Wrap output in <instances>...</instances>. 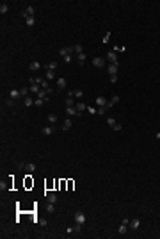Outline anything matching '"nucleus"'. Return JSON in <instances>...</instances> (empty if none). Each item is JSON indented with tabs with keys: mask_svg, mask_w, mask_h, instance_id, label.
<instances>
[{
	"mask_svg": "<svg viewBox=\"0 0 160 239\" xmlns=\"http://www.w3.org/2000/svg\"><path fill=\"white\" fill-rule=\"evenodd\" d=\"M116 104H119V96H118V95H116V96H112V100H110L109 104H107V107H112V105H116Z\"/></svg>",
	"mask_w": 160,
	"mask_h": 239,
	"instance_id": "nucleus-19",
	"label": "nucleus"
},
{
	"mask_svg": "<svg viewBox=\"0 0 160 239\" xmlns=\"http://www.w3.org/2000/svg\"><path fill=\"white\" fill-rule=\"evenodd\" d=\"M75 96H77V98H82V96H84V91L82 89H75Z\"/></svg>",
	"mask_w": 160,
	"mask_h": 239,
	"instance_id": "nucleus-37",
	"label": "nucleus"
},
{
	"mask_svg": "<svg viewBox=\"0 0 160 239\" xmlns=\"http://www.w3.org/2000/svg\"><path fill=\"white\" fill-rule=\"evenodd\" d=\"M82 52H84V47H82V45H75V54L78 55V54H82Z\"/></svg>",
	"mask_w": 160,
	"mask_h": 239,
	"instance_id": "nucleus-31",
	"label": "nucleus"
},
{
	"mask_svg": "<svg viewBox=\"0 0 160 239\" xmlns=\"http://www.w3.org/2000/svg\"><path fill=\"white\" fill-rule=\"evenodd\" d=\"M118 70H119V64H109V66H107L109 75H118Z\"/></svg>",
	"mask_w": 160,
	"mask_h": 239,
	"instance_id": "nucleus-5",
	"label": "nucleus"
},
{
	"mask_svg": "<svg viewBox=\"0 0 160 239\" xmlns=\"http://www.w3.org/2000/svg\"><path fill=\"white\" fill-rule=\"evenodd\" d=\"M5 105H7V107H13V105H14V100L7 98V100H5Z\"/></svg>",
	"mask_w": 160,
	"mask_h": 239,
	"instance_id": "nucleus-39",
	"label": "nucleus"
},
{
	"mask_svg": "<svg viewBox=\"0 0 160 239\" xmlns=\"http://www.w3.org/2000/svg\"><path fill=\"white\" fill-rule=\"evenodd\" d=\"M45 68H46V70H53V71H55L57 62H55V61H50V62H46V64H45Z\"/></svg>",
	"mask_w": 160,
	"mask_h": 239,
	"instance_id": "nucleus-18",
	"label": "nucleus"
},
{
	"mask_svg": "<svg viewBox=\"0 0 160 239\" xmlns=\"http://www.w3.org/2000/svg\"><path fill=\"white\" fill-rule=\"evenodd\" d=\"M55 130H57L55 127H43V130H41V132H43L45 136H52V134H53Z\"/></svg>",
	"mask_w": 160,
	"mask_h": 239,
	"instance_id": "nucleus-10",
	"label": "nucleus"
},
{
	"mask_svg": "<svg viewBox=\"0 0 160 239\" xmlns=\"http://www.w3.org/2000/svg\"><path fill=\"white\" fill-rule=\"evenodd\" d=\"M9 98H11V100H18V98H21L20 89H11V91H9Z\"/></svg>",
	"mask_w": 160,
	"mask_h": 239,
	"instance_id": "nucleus-7",
	"label": "nucleus"
},
{
	"mask_svg": "<svg viewBox=\"0 0 160 239\" xmlns=\"http://www.w3.org/2000/svg\"><path fill=\"white\" fill-rule=\"evenodd\" d=\"M48 121H50V123H55V121H57V114H53V112H52V114H48Z\"/></svg>",
	"mask_w": 160,
	"mask_h": 239,
	"instance_id": "nucleus-30",
	"label": "nucleus"
},
{
	"mask_svg": "<svg viewBox=\"0 0 160 239\" xmlns=\"http://www.w3.org/2000/svg\"><path fill=\"white\" fill-rule=\"evenodd\" d=\"M128 227H130V225H126V223H121V227H119V230H118V232H119V234H126Z\"/></svg>",
	"mask_w": 160,
	"mask_h": 239,
	"instance_id": "nucleus-25",
	"label": "nucleus"
},
{
	"mask_svg": "<svg viewBox=\"0 0 160 239\" xmlns=\"http://www.w3.org/2000/svg\"><path fill=\"white\" fill-rule=\"evenodd\" d=\"M36 164H34V162H29V164H25V171H27V173H34V171H36Z\"/></svg>",
	"mask_w": 160,
	"mask_h": 239,
	"instance_id": "nucleus-14",
	"label": "nucleus"
},
{
	"mask_svg": "<svg viewBox=\"0 0 160 239\" xmlns=\"http://www.w3.org/2000/svg\"><path fill=\"white\" fill-rule=\"evenodd\" d=\"M77 62H78L80 66L85 62V52H82V54H78V55H77Z\"/></svg>",
	"mask_w": 160,
	"mask_h": 239,
	"instance_id": "nucleus-17",
	"label": "nucleus"
},
{
	"mask_svg": "<svg viewBox=\"0 0 160 239\" xmlns=\"http://www.w3.org/2000/svg\"><path fill=\"white\" fill-rule=\"evenodd\" d=\"M125 50H126V47H118V45H114L112 52H116V54H118V52H125Z\"/></svg>",
	"mask_w": 160,
	"mask_h": 239,
	"instance_id": "nucleus-29",
	"label": "nucleus"
},
{
	"mask_svg": "<svg viewBox=\"0 0 160 239\" xmlns=\"http://www.w3.org/2000/svg\"><path fill=\"white\" fill-rule=\"evenodd\" d=\"M46 210H48V212H55V207H53V203H50V202H48V205H46Z\"/></svg>",
	"mask_w": 160,
	"mask_h": 239,
	"instance_id": "nucleus-34",
	"label": "nucleus"
},
{
	"mask_svg": "<svg viewBox=\"0 0 160 239\" xmlns=\"http://www.w3.org/2000/svg\"><path fill=\"white\" fill-rule=\"evenodd\" d=\"M66 112H68V116H80L77 107H66Z\"/></svg>",
	"mask_w": 160,
	"mask_h": 239,
	"instance_id": "nucleus-13",
	"label": "nucleus"
},
{
	"mask_svg": "<svg viewBox=\"0 0 160 239\" xmlns=\"http://www.w3.org/2000/svg\"><path fill=\"white\" fill-rule=\"evenodd\" d=\"M25 23H27L29 27H34V25H36V18H34V16H29V18H25Z\"/></svg>",
	"mask_w": 160,
	"mask_h": 239,
	"instance_id": "nucleus-21",
	"label": "nucleus"
},
{
	"mask_svg": "<svg viewBox=\"0 0 160 239\" xmlns=\"http://www.w3.org/2000/svg\"><path fill=\"white\" fill-rule=\"evenodd\" d=\"M71 129V120H64L62 123V130H70Z\"/></svg>",
	"mask_w": 160,
	"mask_h": 239,
	"instance_id": "nucleus-26",
	"label": "nucleus"
},
{
	"mask_svg": "<svg viewBox=\"0 0 160 239\" xmlns=\"http://www.w3.org/2000/svg\"><path fill=\"white\" fill-rule=\"evenodd\" d=\"M23 105H25V107H32V105H34L32 98H30V96H25V98H23Z\"/></svg>",
	"mask_w": 160,
	"mask_h": 239,
	"instance_id": "nucleus-20",
	"label": "nucleus"
},
{
	"mask_svg": "<svg viewBox=\"0 0 160 239\" xmlns=\"http://www.w3.org/2000/svg\"><path fill=\"white\" fill-rule=\"evenodd\" d=\"M45 196H46V200H48L50 203H55V202H57V195H55V193H45Z\"/></svg>",
	"mask_w": 160,
	"mask_h": 239,
	"instance_id": "nucleus-9",
	"label": "nucleus"
},
{
	"mask_svg": "<svg viewBox=\"0 0 160 239\" xmlns=\"http://www.w3.org/2000/svg\"><path fill=\"white\" fill-rule=\"evenodd\" d=\"M34 13H36V7H34V5H27L25 9L21 11V16H23V18H29V16H34Z\"/></svg>",
	"mask_w": 160,
	"mask_h": 239,
	"instance_id": "nucleus-1",
	"label": "nucleus"
},
{
	"mask_svg": "<svg viewBox=\"0 0 160 239\" xmlns=\"http://www.w3.org/2000/svg\"><path fill=\"white\" fill-rule=\"evenodd\" d=\"M64 59V62H71L73 61V55H66V57H62Z\"/></svg>",
	"mask_w": 160,
	"mask_h": 239,
	"instance_id": "nucleus-41",
	"label": "nucleus"
},
{
	"mask_svg": "<svg viewBox=\"0 0 160 239\" xmlns=\"http://www.w3.org/2000/svg\"><path fill=\"white\" fill-rule=\"evenodd\" d=\"M107 61H110V64H119V62H118V55H116V52H112V50L107 54Z\"/></svg>",
	"mask_w": 160,
	"mask_h": 239,
	"instance_id": "nucleus-4",
	"label": "nucleus"
},
{
	"mask_svg": "<svg viewBox=\"0 0 160 239\" xmlns=\"http://www.w3.org/2000/svg\"><path fill=\"white\" fill-rule=\"evenodd\" d=\"M39 86L43 88V89H50V86H48V80H46V79H43V82H41Z\"/></svg>",
	"mask_w": 160,
	"mask_h": 239,
	"instance_id": "nucleus-32",
	"label": "nucleus"
},
{
	"mask_svg": "<svg viewBox=\"0 0 160 239\" xmlns=\"http://www.w3.org/2000/svg\"><path fill=\"white\" fill-rule=\"evenodd\" d=\"M107 109H109L107 105H103V107H98V109H96V114H100V116H103V114L107 112Z\"/></svg>",
	"mask_w": 160,
	"mask_h": 239,
	"instance_id": "nucleus-27",
	"label": "nucleus"
},
{
	"mask_svg": "<svg viewBox=\"0 0 160 239\" xmlns=\"http://www.w3.org/2000/svg\"><path fill=\"white\" fill-rule=\"evenodd\" d=\"M85 214H84V212H82V210H78V212H77V214H75V223H80V225H84V223H85Z\"/></svg>",
	"mask_w": 160,
	"mask_h": 239,
	"instance_id": "nucleus-3",
	"label": "nucleus"
},
{
	"mask_svg": "<svg viewBox=\"0 0 160 239\" xmlns=\"http://www.w3.org/2000/svg\"><path fill=\"white\" fill-rule=\"evenodd\" d=\"M7 11H9V5H7L5 2H2V4H0V13H2V14H5Z\"/></svg>",
	"mask_w": 160,
	"mask_h": 239,
	"instance_id": "nucleus-23",
	"label": "nucleus"
},
{
	"mask_svg": "<svg viewBox=\"0 0 160 239\" xmlns=\"http://www.w3.org/2000/svg\"><path fill=\"white\" fill-rule=\"evenodd\" d=\"M110 36H112V32H107V34H105V36H103V45H105V43H109Z\"/></svg>",
	"mask_w": 160,
	"mask_h": 239,
	"instance_id": "nucleus-36",
	"label": "nucleus"
},
{
	"mask_svg": "<svg viewBox=\"0 0 160 239\" xmlns=\"http://www.w3.org/2000/svg\"><path fill=\"white\" fill-rule=\"evenodd\" d=\"M64 104H66L68 107H73V105H75V100H73V96H66V100H64Z\"/></svg>",
	"mask_w": 160,
	"mask_h": 239,
	"instance_id": "nucleus-22",
	"label": "nucleus"
},
{
	"mask_svg": "<svg viewBox=\"0 0 160 239\" xmlns=\"http://www.w3.org/2000/svg\"><path fill=\"white\" fill-rule=\"evenodd\" d=\"M66 86H68L66 79H62V77H60V79H57V88H59V89H64Z\"/></svg>",
	"mask_w": 160,
	"mask_h": 239,
	"instance_id": "nucleus-15",
	"label": "nucleus"
},
{
	"mask_svg": "<svg viewBox=\"0 0 160 239\" xmlns=\"http://www.w3.org/2000/svg\"><path fill=\"white\" fill-rule=\"evenodd\" d=\"M107 104H109V102L103 98V96H96V105H98V107H103V105H107Z\"/></svg>",
	"mask_w": 160,
	"mask_h": 239,
	"instance_id": "nucleus-16",
	"label": "nucleus"
},
{
	"mask_svg": "<svg viewBox=\"0 0 160 239\" xmlns=\"http://www.w3.org/2000/svg\"><path fill=\"white\" fill-rule=\"evenodd\" d=\"M75 107H77V111H78V114H80V116H82V112H84V111L87 109V105H85L84 102H78V104H75Z\"/></svg>",
	"mask_w": 160,
	"mask_h": 239,
	"instance_id": "nucleus-8",
	"label": "nucleus"
},
{
	"mask_svg": "<svg viewBox=\"0 0 160 239\" xmlns=\"http://www.w3.org/2000/svg\"><path fill=\"white\" fill-rule=\"evenodd\" d=\"M87 109H89V114H96V109H94V107H87Z\"/></svg>",
	"mask_w": 160,
	"mask_h": 239,
	"instance_id": "nucleus-43",
	"label": "nucleus"
},
{
	"mask_svg": "<svg viewBox=\"0 0 160 239\" xmlns=\"http://www.w3.org/2000/svg\"><path fill=\"white\" fill-rule=\"evenodd\" d=\"M110 82L116 84V82H118V75H110Z\"/></svg>",
	"mask_w": 160,
	"mask_h": 239,
	"instance_id": "nucleus-42",
	"label": "nucleus"
},
{
	"mask_svg": "<svg viewBox=\"0 0 160 239\" xmlns=\"http://www.w3.org/2000/svg\"><path fill=\"white\" fill-rule=\"evenodd\" d=\"M30 91H32V93H36V95H38V93H39L41 91V88L39 86H38V84H30V88H29Z\"/></svg>",
	"mask_w": 160,
	"mask_h": 239,
	"instance_id": "nucleus-24",
	"label": "nucleus"
},
{
	"mask_svg": "<svg viewBox=\"0 0 160 239\" xmlns=\"http://www.w3.org/2000/svg\"><path fill=\"white\" fill-rule=\"evenodd\" d=\"M66 232H68V234H73L75 230H73V227H68V229H66Z\"/></svg>",
	"mask_w": 160,
	"mask_h": 239,
	"instance_id": "nucleus-44",
	"label": "nucleus"
},
{
	"mask_svg": "<svg viewBox=\"0 0 160 239\" xmlns=\"http://www.w3.org/2000/svg\"><path fill=\"white\" fill-rule=\"evenodd\" d=\"M43 104H46V102H45V100H41V98H38L36 102H34V105H36V107H41Z\"/></svg>",
	"mask_w": 160,
	"mask_h": 239,
	"instance_id": "nucleus-35",
	"label": "nucleus"
},
{
	"mask_svg": "<svg viewBox=\"0 0 160 239\" xmlns=\"http://www.w3.org/2000/svg\"><path fill=\"white\" fill-rule=\"evenodd\" d=\"M29 68H30V71H38L41 68V62H38V61H32L29 64Z\"/></svg>",
	"mask_w": 160,
	"mask_h": 239,
	"instance_id": "nucleus-12",
	"label": "nucleus"
},
{
	"mask_svg": "<svg viewBox=\"0 0 160 239\" xmlns=\"http://www.w3.org/2000/svg\"><path fill=\"white\" fill-rule=\"evenodd\" d=\"M59 54L62 57H66V55H73L75 54V47H64V48L59 50Z\"/></svg>",
	"mask_w": 160,
	"mask_h": 239,
	"instance_id": "nucleus-2",
	"label": "nucleus"
},
{
	"mask_svg": "<svg viewBox=\"0 0 160 239\" xmlns=\"http://www.w3.org/2000/svg\"><path fill=\"white\" fill-rule=\"evenodd\" d=\"M29 91H30V89H27V88H21V89H20V95H21V96H23V98H25V96H27V93H29Z\"/></svg>",
	"mask_w": 160,
	"mask_h": 239,
	"instance_id": "nucleus-38",
	"label": "nucleus"
},
{
	"mask_svg": "<svg viewBox=\"0 0 160 239\" xmlns=\"http://www.w3.org/2000/svg\"><path fill=\"white\" fill-rule=\"evenodd\" d=\"M91 62H93V66H96V68H103V64H105V61L101 59V57H94Z\"/></svg>",
	"mask_w": 160,
	"mask_h": 239,
	"instance_id": "nucleus-6",
	"label": "nucleus"
},
{
	"mask_svg": "<svg viewBox=\"0 0 160 239\" xmlns=\"http://www.w3.org/2000/svg\"><path fill=\"white\" fill-rule=\"evenodd\" d=\"M107 123H109V127H114V125H116V118L109 116V118H107Z\"/></svg>",
	"mask_w": 160,
	"mask_h": 239,
	"instance_id": "nucleus-33",
	"label": "nucleus"
},
{
	"mask_svg": "<svg viewBox=\"0 0 160 239\" xmlns=\"http://www.w3.org/2000/svg\"><path fill=\"white\" fill-rule=\"evenodd\" d=\"M155 138H157V139H160V132H157V134H155Z\"/></svg>",
	"mask_w": 160,
	"mask_h": 239,
	"instance_id": "nucleus-45",
	"label": "nucleus"
},
{
	"mask_svg": "<svg viewBox=\"0 0 160 239\" xmlns=\"http://www.w3.org/2000/svg\"><path fill=\"white\" fill-rule=\"evenodd\" d=\"M139 227H140V219L139 218H135V219H132V221H130V229L132 230H137Z\"/></svg>",
	"mask_w": 160,
	"mask_h": 239,
	"instance_id": "nucleus-11",
	"label": "nucleus"
},
{
	"mask_svg": "<svg viewBox=\"0 0 160 239\" xmlns=\"http://www.w3.org/2000/svg\"><path fill=\"white\" fill-rule=\"evenodd\" d=\"M55 79V71L53 70H46V80H52Z\"/></svg>",
	"mask_w": 160,
	"mask_h": 239,
	"instance_id": "nucleus-28",
	"label": "nucleus"
},
{
	"mask_svg": "<svg viewBox=\"0 0 160 239\" xmlns=\"http://www.w3.org/2000/svg\"><path fill=\"white\" fill-rule=\"evenodd\" d=\"M121 129H123V125H119V123H116V125L112 127V130H116V132H119Z\"/></svg>",
	"mask_w": 160,
	"mask_h": 239,
	"instance_id": "nucleus-40",
	"label": "nucleus"
}]
</instances>
